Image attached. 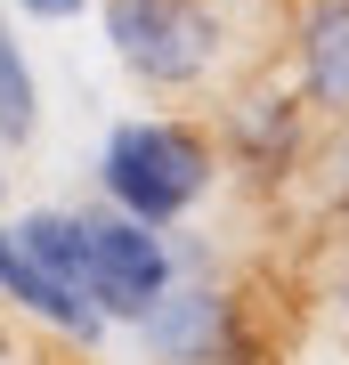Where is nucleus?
I'll return each instance as SVG.
<instances>
[{"instance_id": "f257e3e1", "label": "nucleus", "mask_w": 349, "mask_h": 365, "mask_svg": "<svg viewBox=\"0 0 349 365\" xmlns=\"http://www.w3.org/2000/svg\"><path fill=\"white\" fill-rule=\"evenodd\" d=\"M211 179H220V138H211L203 122L138 114V122H114L106 146H98L106 203L130 211V220H146V227L187 220V211L211 195Z\"/></svg>"}, {"instance_id": "f03ea898", "label": "nucleus", "mask_w": 349, "mask_h": 365, "mask_svg": "<svg viewBox=\"0 0 349 365\" xmlns=\"http://www.w3.org/2000/svg\"><path fill=\"white\" fill-rule=\"evenodd\" d=\"M122 73L146 90H203L228 57L220 0H98Z\"/></svg>"}, {"instance_id": "7ed1b4c3", "label": "nucleus", "mask_w": 349, "mask_h": 365, "mask_svg": "<svg viewBox=\"0 0 349 365\" xmlns=\"http://www.w3.org/2000/svg\"><path fill=\"white\" fill-rule=\"evenodd\" d=\"M138 341L155 365H260V333L244 300L211 276H171V292L138 317Z\"/></svg>"}, {"instance_id": "20e7f679", "label": "nucleus", "mask_w": 349, "mask_h": 365, "mask_svg": "<svg viewBox=\"0 0 349 365\" xmlns=\"http://www.w3.org/2000/svg\"><path fill=\"white\" fill-rule=\"evenodd\" d=\"M179 252L163 244V227L130 220V211H90V300L106 309V325H138L146 309L171 292Z\"/></svg>"}, {"instance_id": "39448f33", "label": "nucleus", "mask_w": 349, "mask_h": 365, "mask_svg": "<svg viewBox=\"0 0 349 365\" xmlns=\"http://www.w3.org/2000/svg\"><path fill=\"white\" fill-rule=\"evenodd\" d=\"M309 146V106L300 90H260V98H236L228 122H220V155L252 179H285Z\"/></svg>"}, {"instance_id": "423d86ee", "label": "nucleus", "mask_w": 349, "mask_h": 365, "mask_svg": "<svg viewBox=\"0 0 349 365\" xmlns=\"http://www.w3.org/2000/svg\"><path fill=\"white\" fill-rule=\"evenodd\" d=\"M293 90L309 114L349 122V0H300L293 16Z\"/></svg>"}, {"instance_id": "0eeeda50", "label": "nucleus", "mask_w": 349, "mask_h": 365, "mask_svg": "<svg viewBox=\"0 0 349 365\" xmlns=\"http://www.w3.org/2000/svg\"><path fill=\"white\" fill-rule=\"evenodd\" d=\"M0 300H9V309H25V317H41V325L65 333V341H98V333H106L98 300H81L74 284H57V276L41 268L9 227H0Z\"/></svg>"}, {"instance_id": "6e6552de", "label": "nucleus", "mask_w": 349, "mask_h": 365, "mask_svg": "<svg viewBox=\"0 0 349 365\" xmlns=\"http://www.w3.org/2000/svg\"><path fill=\"white\" fill-rule=\"evenodd\" d=\"M41 130V81H33V57L16 41L9 9H0V146H25Z\"/></svg>"}, {"instance_id": "1a4fd4ad", "label": "nucleus", "mask_w": 349, "mask_h": 365, "mask_svg": "<svg viewBox=\"0 0 349 365\" xmlns=\"http://www.w3.org/2000/svg\"><path fill=\"white\" fill-rule=\"evenodd\" d=\"M9 9L41 16V25H65V16H81V9H90V0H9Z\"/></svg>"}, {"instance_id": "9d476101", "label": "nucleus", "mask_w": 349, "mask_h": 365, "mask_svg": "<svg viewBox=\"0 0 349 365\" xmlns=\"http://www.w3.org/2000/svg\"><path fill=\"white\" fill-rule=\"evenodd\" d=\"M333 300H341V325H349V252H341V276H333Z\"/></svg>"}]
</instances>
